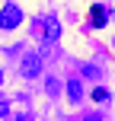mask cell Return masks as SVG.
Returning <instances> with one entry per match:
<instances>
[{"mask_svg": "<svg viewBox=\"0 0 115 121\" xmlns=\"http://www.w3.org/2000/svg\"><path fill=\"white\" fill-rule=\"evenodd\" d=\"M23 26V10H19L16 3H3L0 6V29L3 32H13Z\"/></svg>", "mask_w": 115, "mask_h": 121, "instance_id": "obj_1", "label": "cell"}, {"mask_svg": "<svg viewBox=\"0 0 115 121\" xmlns=\"http://www.w3.org/2000/svg\"><path fill=\"white\" fill-rule=\"evenodd\" d=\"M32 32L45 42H51V38H58L61 29H58V19H38V22H32Z\"/></svg>", "mask_w": 115, "mask_h": 121, "instance_id": "obj_2", "label": "cell"}, {"mask_svg": "<svg viewBox=\"0 0 115 121\" xmlns=\"http://www.w3.org/2000/svg\"><path fill=\"white\" fill-rule=\"evenodd\" d=\"M90 26L93 29H102V26H109V13H106L102 3H93L90 6Z\"/></svg>", "mask_w": 115, "mask_h": 121, "instance_id": "obj_3", "label": "cell"}, {"mask_svg": "<svg viewBox=\"0 0 115 121\" xmlns=\"http://www.w3.org/2000/svg\"><path fill=\"white\" fill-rule=\"evenodd\" d=\"M80 80H70V86H67V96H70V102H80Z\"/></svg>", "mask_w": 115, "mask_h": 121, "instance_id": "obj_4", "label": "cell"}, {"mask_svg": "<svg viewBox=\"0 0 115 121\" xmlns=\"http://www.w3.org/2000/svg\"><path fill=\"white\" fill-rule=\"evenodd\" d=\"M23 73H26V77L38 73V60H35V57H26V60H23Z\"/></svg>", "mask_w": 115, "mask_h": 121, "instance_id": "obj_5", "label": "cell"}, {"mask_svg": "<svg viewBox=\"0 0 115 121\" xmlns=\"http://www.w3.org/2000/svg\"><path fill=\"white\" fill-rule=\"evenodd\" d=\"M83 121H102V118H99V115H90V118H83Z\"/></svg>", "mask_w": 115, "mask_h": 121, "instance_id": "obj_6", "label": "cell"}, {"mask_svg": "<svg viewBox=\"0 0 115 121\" xmlns=\"http://www.w3.org/2000/svg\"><path fill=\"white\" fill-rule=\"evenodd\" d=\"M0 115H6V105H3V99H0Z\"/></svg>", "mask_w": 115, "mask_h": 121, "instance_id": "obj_7", "label": "cell"}, {"mask_svg": "<svg viewBox=\"0 0 115 121\" xmlns=\"http://www.w3.org/2000/svg\"><path fill=\"white\" fill-rule=\"evenodd\" d=\"M0 83H3V73H0Z\"/></svg>", "mask_w": 115, "mask_h": 121, "instance_id": "obj_8", "label": "cell"}]
</instances>
